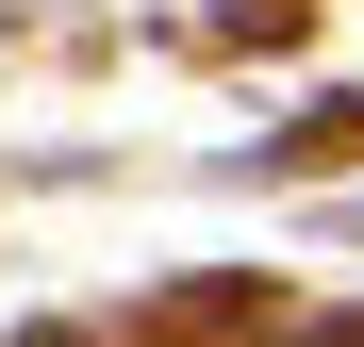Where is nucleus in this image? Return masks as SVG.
Wrapping results in <instances>:
<instances>
[{
    "instance_id": "obj_1",
    "label": "nucleus",
    "mask_w": 364,
    "mask_h": 347,
    "mask_svg": "<svg viewBox=\"0 0 364 347\" xmlns=\"http://www.w3.org/2000/svg\"><path fill=\"white\" fill-rule=\"evenodd\" d=\"M315 347H364V331H315Z\"/></svg>"
}]
</instances>
